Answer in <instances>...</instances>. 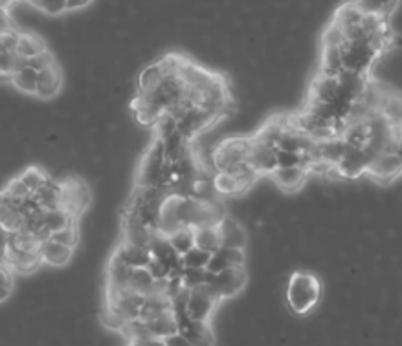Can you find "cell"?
<instances>
[{"instance_id":"obj_1","label":"cell","mask_w":402,"mask_h":346,"mask_svg":"<svg viewBox=\"0 0 402 346\" xmlns=\"http://www.w3.org/2000/svg\"><path fill=\"white\" fill-rule=\"evenodd\" d=\"M324 298V284L312 271L296 269L285 284V303L296 317H309Z\"/></svg>"},{"instance_id":"obj_2","label":"cell","mask_w":402,"mask_h":346,"mask_svg":"<svg viewBox=\"0 0 402 346\" xmlns=\"http://www.w3.org/2000/svg\"><path fill=\"white\" fill-rule=\"evenodd\" d=\"M250 138L247 136H230L215 145L212 152V165L215 173H230L235 165L248 159Z\"/></svg>"},{"instance_id":"obj_3","label":"cell","mask_w":402,"mask_h":346,"mask_svg":"<svg viewBox=\"0 0 402 346\" xmlns=\"http://www.w3.org/2000/svg\"><path fill=\"white\" fill-rule=\"evenodd\" d=\"M206 282L214 288L217 298L223 303L226 298L237 297L247 288L248 271L247 268H226L219 273H206Z\"/></svg>"},{"instance_id":"obj_4","label":"cell","mask_w":402,"mask_h":346,"mask_svg":"<svg viewBox=\"0 0 402 346\" xmlns=\"http://www.w3.org/2000/svg\"><path fill=\"white\" fill-rule=\"evenodd\" d=\"M366 176H369L377 185H391L402 178L401 159L397 158V154L382 152L369 164Z\"/></svg>"},{"instance_id":"obj_5","label":"cell","mask_w":402,"mask_h":346,"mask_svg":"<svg viewBox=\"0 0 402 346\" xmlns=\"http://www.w3.org/2000/svg\"><path fill=\"white\" fill-rule=\"evenodd\" d=\"M272 182L276 183L279 192L286 194H298L303 191L309 182V168L303 165H292V167H277L270 174Z\"/></svg>"},{"instance_id":"obj_6","label":"cell","mask_w":402,"mask_h":346,"mask_svg":"<svg viewBox=\"0 0 402 346\" xmlns=\"http://www.w3.org/2000/svg\"><path fill=\"white\" fill-rule=\"evenodd\" d=\"M248 164L252 165L261 176H270L277 168V154L276 147L256 140L250 136V150H248Z\"/></svg>"},{"instance_id":"obj_7","label":"cell","mask_w":402,"mask_h":346,"mask_svg":"<svg viewBox=\"0 0 402 346\" xmlns=\"http://www.w3.org/2000/svg\"><path fill=\"white\" fill-rule=\"evenodd\" d=\"M368 167L369 159L366 152H363V149L362 147H353V145H349L342 159L336 165V168H338L345 182H354V180L363 178L366 173H368Z\"/></svg>"},{"instance_id":"obj_8","label":"cell","mask_w":402,"mask_h":346,"mask_svg":"<svg viewBox=\"0 0 402 346\" xmlns=\"http://www.w3.org/2000/svg\"><path fill=\"white\" fill-rule=\"evenodd\" d=\"M64 85L63 77V68L61 64H55V66L48 68V70H43L37 75V92H35V97H39L41 101H50V99H55V97L61 94Z\"/></svg>"},{"instance_id":"obj_9","label":"cell","mask_w":402,"mask_h":346,"mask_svg":"<svg viewBox=\"0 0 402 346\" xmlns=\"http://www.w3.org/2000/svg\"><path fill=\"white\" fill-rule=\"evenodd\" d=\"M219 233H221V242L226 247H241L247 250L248 245V233L242 227V222L233 218L232 215H224L223 220L217 224Z\"/></svg>"},{"instance_id":"obj_10","label":"cell","mask_w":402,"mask_h":346,"mask_svg":"<svg viewBox=\"0 0 402 346\" xmlns=\"http://www.w3.org/2000/svg\"><path fill=\"white\" fill-rule=\"evenodd\" d=\"M114 257L125 262L131 268H147V264L153 259V253H151L149 247H141V245H134L131 242L120 240L116 245V250L112 253Z\"/></svg>"},{"instance_id":"obj_11","label":"cell","mask_w":402,"mask_h":346,"mask_svg":"<svg viewBox=\"0 0 402 346\" xmlns=\"http://www.w3.org/2000/svg\"><path fill=\"white\" fill-rule=\"evenodd\" d=\"M41 257H43L44 264L64 268L74 259V247H68V245L48 238V240L41 242Z\"/></svg>"},{"instance_id":"obj_12","label":"cell","mask_w":402,"mask_h":346,"mask_svg":"<svg viewBox=\"0 0 402 346\" xmlns=\"http://www.w3.org/2000/svg\"><path fill=\"white\" fill-rule=\"evenodd\" d=\"M147 322V326H149L151 333L156 337V339H160L164 343V339L171 333L179 332V321H176V315H174L173 310H167L164 313H158L153 319H149Z\"/></svg>"},{"instance_id":"obj_13","label":"cell","mask_w":402,"mask_h":346,"mask_svg":"<svg viewBox=\"0 0 402 346\" xmlns=\"http://www.w3.org/2000/svg\"><path fill=\"white\" fill-rule=\"evenodd\" d=\"M44 50H48V43H46L39 34H34V31H22L15 52L19 53V55H22V57L29 59L35 57L37 53L44 52Z\"/></svg>"},{"instance_id":"obj_14","label":"cell","mask_w":402,"mask_h":346,"mask_svg":"<svg viewBox=\"0 0 402 346\" xmlns=\"http://www.w3.org/2000/svg\"><path fill=\"white\" fill-rule=\"evenodd\" d=\"M195 245L200 247V250L208 251V253H215V251L223 245L219 227L217 226L195 227Z\"/></svg>"},{"instance_id":"obj_15","label":"cell","mask_w":402,"mask_h":346,"mask_svg":"<svg viewBox=\"0 0 402 346\" xmlns=\"http://www.w3.org/2000/svg\"><path fill=\"white\" fill-rule=\"evenodd\" d=\"M164 77H165L164 66H162V63L158 59H156L155 63H147L146 66L141 68L140 75L136 79V81H138V90L141 92L153 90Z\"/></svg>"},{"instance_id":"obj_16","label":"cell","mask_w":402,"mask_h":346,"mask_svg":"<svg viewBox=\"0 0 402 346\" xmlns=\"http://www.w3.org/2000/svg\"><path fill=\"white\" fill-rule=\"evenodd\" d=\"M37 75H39V72L34 70L32 66L20 68L19 72H15L11 75V85L20 94L35 96V92H37Z\"/></svg>"},{"instance_id":"obj_17","label":"cell","mask_w":402,"mask_h":346,"mask_svg":"<svg viewBox=\"0 0 402 346\" xmlns=\"http://www.w3.org/2000/svg\"><path fill=\"white\" fill-rule=\"evenodd\" d=\"M214 187L223 196H241V194H247L241 182L230 173H215Z\"/></svg>"},{"instance_id":"obj_18","label":"cell","mask_w":402,"mask_h":346,"mask_svg":"<svg viewBox=\"0 0 402 346\" xmlns=\"http://www.w3.org/2000/svg\"><path fill=\"white\" fill-rule=\"evenodd\" d=\"M167 238H169L171 245H173L174 250L179 251L180 255H184V253H188L191 247H195V227L191 226L176 227V229L171 231L169 235H167Z\"/></svg>"},{"instance_id":"obj_19","label":"cell","mask_w":402,"mask_h":346,"mask_svg":"<svg viewBox=\"0 0 402 346\" xmlns=\"http://www.w3.org/2000/svg\"><path fill=\"white\" fill-rule=\"evenodd\" d=\"M155 282L156 279L151 275V271L147 268H134L131 275V282H129V288L132 291H138L141 295H151L155 294Z\"/></svg>"},{"instance_id":"obj_20","label":"cell","mask_w":402,"mask_h":346,"mask_svg":"<svg viewBox=\"0 0 402 346\" xmlns=\"http://www.w3.org/2000/svg\"><path fill=\"white\" fill-rule=\"evenodd\" d=\"M43 222L46 231H50V235H52L54 231L63 229L64 226H68V224H72V222L76 220L70 217V212H68L67 209H63V207H55V209H44Z\"/></svg>"},{"instance_id":"obj_21","label":"cell","mask_w":402,"mask_h":346,"mask_svg":"<svg viewBox=\"0 0 402 346\" xmlns=\"http://www.w3.org/2000/svg\"><path fill=\"white\" fill-rule=\"evenodd\" d=\"M19 176L20 180L26 183V187H28L32 192H35L39 191L44 183L48 182L50 173H46L41 165H26V167L19 173Z\"/></svg>"},{"instance_id":"obj_22","label":"cell","mask_w":402,"mask_h":346,"mask_svg":"<svg viewBox=\"0 0 402 346\" xmlns=\"http://www.w3.org/2000/svg\"><path fill=\"white\" fill-rule=\"evenodd\" d=\"M28 2L34 10L48 17H61L63 13H68L67 0H28Z\"/></svg>"},{"instance_id":"obj_23","label":"cell","mask_w":402,"mask_h":346,"mask_svg":"<svg viewBox=\"0 0 402 346\" xmlns=\"http://www.w3.org/2000/svg\"><path fill=\"white\" fill-rule=\"evenodd\" d=\"M50 238L55 242H59V244H64L68 245V247H78L79 245V227L76 222H72V224H68V226H64L63 229L59 231H54L52 235H50Z\"/></svg>"},{"instance_id":"obj_24","label":"cell","mask_w":402,"mask_h":346,"mask_svg":"<svg viewBox=\"0 0 402 346\" xmlns=\"http://www.w3.org/2000/svg\"><path fill=\"white\" fill-rule=\"evenodd\" d=\"M209 259H212V253L200 250V247L195 245L188 253L182 255V266H184V268H206Z\"/></svg>"},{"instance_id":"obj_25","label":"cell","mask_w":402,"mask_h":346,"mask_svg":"<svg viewBox=\"0 0 402 346\" xmlns=\"http://www.w3.org/2000/svg\"><path fill=\"white\" fill-rule=\"evenodd\" d=\"M206 273H208L206 268H184L180 279H182V284H184L186 288L195 289L206 282Z\"/></svg>"},{"instance_id":"obj_26","label":"cell","mask_w":402,"mask_h":346,"mask_svg":"<svg viewBox=\"0 0 402 346\" xmlns=\"http://www.w3.org/2000/svg\"><path fill=\"white\" fill-rule=\"evenodd\" d=\"M4 189L10 192L11 196L19 198V200H28V198L34 194V192L26 187V183L20 180L19 174H13V176L4 183Z\"/></svg>"},{"instance_id":"obj_27","label":"cell","mask_w":402,"mask_h":346,"mask_svg":"<svg viewBox=\"0 0 402 346\" xmlns=\"http://www.w3.org/2000/svg\"><path fill=\"white\" fill-rule=\"evenodd\" d=\"M57 63V59H55V55L50 50H44V52L37 53L35 57H29L28 59V66H32L34 70H37V72H43V70H48V68L55 66Z\"/></svg>"},{"instance_id":"obj_28","label":"cell","mask_w":402,"mask_h":346,"mask_svg":"<svg viewBox=\"0 0 402 346\" xmlns=\"http://www.w3.org/2000/svg\"><path fill=\"white\" fill-rule=\"evenodd\" d=\"M147 269H149L151 275H153V277H155L156 280H158V279H167V277H169V275H171V269L167 268V266H165L164 262H162V260L155 259V257H153L149 264H147Z\"/></svg>"},{"instance_id":"obj_29","label":"cell","mask_w":402,"mask_h":346,"mask_svg":"<svg viewBox=\"0 0 402 346\" xmlns=\"http://www.w3.org/2000/svg\"><path fill=\"white\" fill-rule=\"evenodd\" d=\"M11 28H15L13 17H11L8 8L0 6V34H4V31H8V29H11Z\"/></svg>"},{"instance_id":"obj_30","label":"cell","mask_w":402,"mask_h":346,"mask_svg":"<svg viewBox=\"0 0 402 346\" xmlns=\"http://www.w3.org/2000/svg\"><path fill=\"white\" fill-rule=\"evenodd\" d=\"M164 346H189L188 339L180 332H174L164 339Z\"/></svg>"},{"instance_id":"obj_31","label":"cell","mask_w":402,"mask_h":346,"mask_svg":"<svg viewBox=\"0 0 402 346\" xmlns=\"http://www.w3.org/2000/svg\"><path fill=\"white\" fill-rule=\"evenodd\" d=\"M94 0H67V10L68 13H72V11H81L85 8L92 4Z\"/></svg>"},{"instance_id":"obj_32","label":"cell","mask_w":402,"mask_h":346,"mask_svg":"<svg viewBox=\"0 0 402 346\" xmlns=\"http://www.w3.org/2000/svg\"><path fill=\"white\" fill-rule=\"evenodd\" d=\"M11 294H13V289L4 288V286H0V304L6 303V301H8V298L11 297Z\"/></svg>"},{"instance_id":"obj_33","label":"cell","mask_w":402,"mask_h":346,"mask_svg":"<svg viewBox=\"0 0 402 346\" xmlns=\"http://www.w3.org/2000/svg\"><path fill=\"white\" fill-rule=\"evenodd\" d=\"M395 154H397V158L401 159V164H402V134L397 141V147H395Z\"/></svg>"},{"instance_id":"obj_34","label":"cell","mask_w":402,"mask_h":346,"mask_svg":"<svg viewBox=\"0 0 402 346\" xmlns=\"http://www.w3.org/2000/svg\"><path fill=\"white\" fill-rule=\"evenodd\" d=\"M17 2H20V0H0V6H4V8H8V10H10L11 6H15Z\"/></svg>"}]
</instances>
